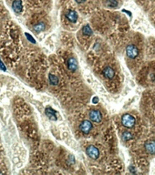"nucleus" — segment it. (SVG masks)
I'll return each instance as SVG.
<instances>
[{
    "label": "nucleus",
    "mask_w": 155,
    "mask_h": 175,
    "mask_svg": "<svg viewBox=\"0 0 155 175\" xmlns=\"http://www.w3.org/2000/svg\"><path fill=\"white\" fill-rule=\"evenodd\" d=\"M82 32H83V34L85 36H91L92 35V29L90 28V27L89 25H86L84 27H83V30H82Z\"/></svg>",
    "instance_id": "ddd939ff"
},
{
    "label": "nucleus",
    "mask_w": 155,
    "mask_h": 175,
    "mask_svg": "<svg viewBox=\"0 0 155 175\" xmlns=\"http://www.w3.org/2000/svg\"><path fill=\"white\" fill-rule=\"evenodd\" d=\"M67 64H68V69H69L70 71L74 72V71H76V70L78 69V62H77L76 59H74V58H69V59H68Z\"/></svg>",
    "instance_id": "423d86ee"
},
{
    "label": "nucleus",
    "mask_w": 155,
    "mask_h": 175,
    "mask_svg": "<svg viewBox=\"0 0 155 175\" xmlns=\"http://www.w3.org/2000/svg\"><path fill=\"white\" fill-rule=\"evenodd\" d=\"M86 152H87V155L92 159V160H97L99 156V151L98 150V148H96L95 146H89L87 149H86Z\"/></svg>",
    "instance_id": "f03ea898"
},
{
    "label": "nucleus",
    "mask_w": 155,
    "mask_h": 175,
    "mask_svg": "<svg viewBox=\"0 0 155 175\" xmlns=\"http://www.w3.org/2000/svg\"><path fill=\"white\" fill-rule=\"evenodd\" d=\"M131 138H132V135H131L130 132H129V131H125V132L122 133V139L124 140H130Z\"/></svg>",
    "instance_id": "dca6fc26"
},
{
    "label": "nucleus",
    "mask_w": 155,
    "mask_h": 175,
    "mask_svg": "<svg viewBox=\"0 0 155 175\" xmlns=\"http://www.w3.org/2000/svg\"><path fill=\"white\" fill-rule=\"evenodd\" d=\"M145 150L150 152V153H154L155 152V141L151 140L145 144Z\"/></svg>",
    "instance_id": "9b49d317"
},
{
    "label": "nucleus",
    "mask_w": 155,
    "mask_h": 175,
    "mask_svg": "<svg viewBox=\"0 0 155 175\" xmlns=\"http://www.w3.org/2000/svg\"><path fill=\"white\" fill-rule=\"evenodd\" d=\"M79 129L84 134H89L92 129V123L89 121V120L86 119V120H84V121L81 122Z\"/></svg>",
    "instance_id": "39448f33"
},
{
    "label": "nucleus",
    "mask_w": 155,
    "mask_h": 175,
    "mask_svg": "<svg viewBox=\"0 0 155 175\" xmlns=\"http://www.w3.org/2000/svg\"><path fill=\"white\" fill-rule=\"evenodd\" d=\"M89 119L91 120V121L97 122V123L100 122L102 119L101 112L99 111H98V109H92V111H90L89 113Z\"/></svg>",
    "instance_id": "7ed1b4c3"
},
{
    "label": "nucleus",
    "mask_w": 155,
    "mask_h": 175,
    "mask_svg": "<svg viewBox=\"0 0 155 175\" xmlns=\"http://www.w3.org/2000/svg\"><path fill=\"white\" fill-rule=\"evenodd\" d=\"M75 1L78 3V4H81V3H84L86 0H75Z\"/></svg>",
    "instance_id": "aec40b11"
},
{
    "label": "nucleus",
    "mask_w": 155,
    "mask_h": 175,
    "mask_svg": "<svg viewBox=\"0 0 155 175\" xmlns=\"http://www.w3.org/2000/svg\"><path fill=\"white\" fill-rule=\"evenodd\" d=\"M98 101H99V98H98L97 97H95V98L92 100V101H93V103H94V104H97V103H98Z\"/></svg>",
    "instance_id": "6ab92c4d"
},
{
    "label": "nucleus",
    "mask_w": 155,
    "mask_h": 175,
    "mask_svg": "<svg viewBox=\"0 0 155 175\" xmlns=\"http://www.w3.org/2000/svg\"><path fill=\"white\" fill-rule=\"evenodd\" d=\"M114 70H113L110 67H107L104 69V70H103V75L105 76V78L109 79V80H111L113 79V77H114Z\"/></svg>",
    "instance_id": "9d476101"
},
{
    "label": "nucleus",
    "mask_w": 155,
    "mask_h": 175,
    "mask_svg": "<svg viewBox=\"0 0 155 175\" xmlns=\"http://www.w3.org/2000/svg\"><path fill=\"white\" fill-rule=\"evenodd\" d=\"M45 113L46 115L52 120H57V115H56V112L55 111L50 107H48L46 109H45Z\"/></svg>",
    "instance_id": "1a4fd4ad"
},
{
    "label": "nucleus",
    "mask_w": 155,
    "mask_h": 175,
    "mask_svg": "<svg viewBox=\"0 0 155 175\" xmlns=\"http://www.w3.org/2000/svg\"><path fill=\"white\" fill-rule=\"evenodd\" d=\"M0 69L3 70V71H6V67L4 66V64L2 63V61H0Z\"/></svg>",
    "instance_id": "f3484780"
},
{
    "label": "nucleus",
    "mask_w": 155,
    "mask_h": 175,
    "mask_svg": "<svg viewBox=\"0 0 155 175\" xmlns=\"http://www.w3.org/2000/svg\"><path fill=\"white\" fill-rule=\"evenodd\" d=\"M107 6L109 7H118L117 0H107Z\"/></svg>",
    "instance_id": "2eb2a0df"
},
{
    "label": "nucleus",
    "mask_w": 155,
    "mask_h": 175,
    "mask_svg": "<svg viewBox=\"0 0 155 175\" xmlns=\"http://www.w3.org/2000/svg\"><path fill=\"white\" fill-rule=\"evenodd\" d=\"M26 36H27V38H28V40H30L32 43H35V42H36V41H35V39H33L32 38H31V36H30L29 34H26Z\"/></svg>",
    "instance_id": "a211bd4d"
},
{
    "label": "nucleus",
    "mask_w": 155,
    "mask_h": 175,
    "mask_svg": "<svg viewBox=\"0 0 155 175\" xmlns=\"http://www.w3.org/2000/svg\"><path fill=\"white\" fill-rule=\"evenodd\" d=\"M48 80H49V83L52 85V86H56L59 82L58 78L56 75H53V74H49L48 75Z\"/></svg>",
    "instance_id": "f8f14e48"
},
{
    "label": "nucleus",
    "mask_w": 155,
    "mask_h": 175,
    "mask_svg": "<svg viewBox=\"0 0 155 175\" xmlns=\"http://www.w3.org/2000/svg\"><path fill=\"white\" fill-rule=\"evenodd\" d=\"M126 54L127 56L130 58V59H135L136 57H138L139 55V50L138 48L133 46V45H129L127 46L126 48Z\"/></svg>",
    "instance_id": "20e7f679"
},
{
    "label": "nucleus",
    "mask_w": 155,
    "mask_h": 175,
    "mask_svg": "<svg viewBox=\"0 0 155 175\" xmlns=\"http://www.w3.org/2000/svg\"><path fill=\"white\" fill-rule=\"evenodd\" d=\"M44 29H45V24L44 23H38V24L34 26V30L37 33H39L40 31H42Z\"/></svg>",
    "instance_id": "4468645a"
},
{
    "label": "nucleus",
    "mask_w": 155,
    "mask_h": 175,
    "mask_svg": "<svg viewBox=\"0 0 155 175\" xmlns=\"http://www.w3.org/2000/svg\"><path fill=\"white\" fill-rule=\"evenodd\" d=\"M66 17L68 18V21L72 22V23H75V22H77V20H78L79 16H78L76 11L69 10L68 12H67V14H66Z\"/></svg>",
    "instance_id": "0eeeda50"
},
{
    "label": "nucleus",
    "mask_w": 155,
    "mask_h": 175,
    "mask_svg": "<svg viewBox=\"0 0 155 175\" xmlns=\"http://www.w3.org/2000/svg\"><path fill=\"white\" fill-rule=\"evenodd\" d=\"M135 118L130 114H125L121 118V123L126 128H132L134 124H135Z\"/></svg>",
    "instance_id": "f257e3e1"
},
{
    "label": "nucleus",
    "mask_w": 155,
    "mask_h": 175,
    "mask_svg": "<svg viewBox=\"0 0 155 175\" xmlns=\"http://www.w3.org/2000/svg\"><path fill=\"white\" fill-rule=\"evenodd\" d=\"M12 8L16 13H20L23 9V5L21 0H15L12 4Z\"/></svg>",
    "instance_id": "6e6552de"
}]
</instances>
